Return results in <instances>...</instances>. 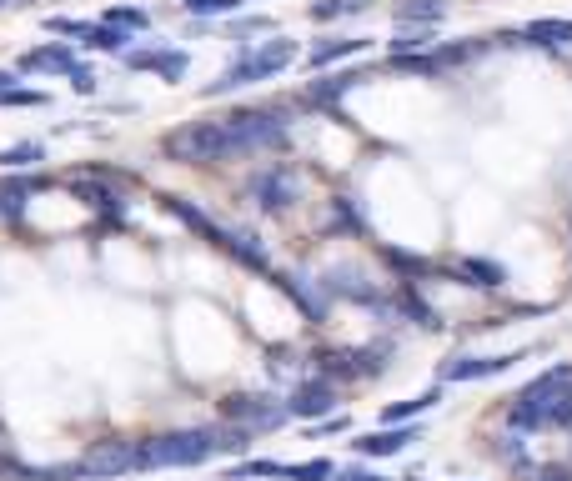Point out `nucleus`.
I'll use <instances>...</instances> for the list:
<instances>
[{
	"mask_svg": "<svg viewBox=\"0 0 572 481\" xmlns=\"http://www.w3.org/2000/svg\"><path fill=\"white\" fill-rule=\"evenodd\" d=\"M246 431H221V426H201V431H171V436H151L141 441V471L151 466H201L216 451H241Z\"/></svg>",
	"mask_w": 572,
	"mask_h": 481,
	"instance_id": "obj_1",
	"label": "nucleus"
},
{
	"mask_svg": "<svg viewBox=\"0 0 572 481\" xmlns=\"http://www.w3.org/2000/svg\"><path fill=\"white\" fill-rule=\"evenodd\" d=\"M11 81H16L11 71H0V91H11Z\"/></svg>",
	"mask_w": 572,
	"mask_h": 481,
	"instance_id": "obj_32",
	"label": "nucleus"
},
{
	"mask_svg": "<svg viewBox=\"0 0 572 481\" xmlns=\"http://www.w3.org/2000/svg\"><path fill=\"white\" fill-rule=\"evenodd\" d=\"M131 71H156L161 81H181L186 76V51H126Z\"/></svg>",
	"mask_w": 572,
	"mask_h": 481,
	"instance_id": "obj_9",
	"label": "nucleus"
},
{
	"mask_svg": "<svg viewBox=\"0 0 572 481\" xmlns=\"http://www.w3.org/2000/svg\"><path fill=\"white\" fill-rule=\"evenodd\" d=\"M226 416L246 431V426H281L292 411L276 406V401H256V396H231V401H226Z\"/></svg>",
	"mask_w": 572,
	"mask_h": 481,
	"instance_id": "obj_7",
	"label": "nucleus"
},
{
	"mask_svg": "<svg viewBox=\"0 0 572 481\" xmlns=\"http://www.w3.org/2000/svg\"><path fill=\"white\" fill-rule=\"evenodd\" d=\"M332 476V461L327 456H317V461H302V466H292V481H327Z\"/></svg>",
	"mask_w": 572,
	"mask_h": 481,
	"instance_id": "obj_26",
	"label": "nucleus"
},
{
	"mask_svg": "<svg viewBox=\"0 0 572 481\" xmlns=\"http://www.w3.org/2000/svg\"><path fill=\"white\" fill-rule=\"evenodd\" d=\"M46 31H56V36H76V41H86L96 26H86V21H71V16H51L46 21Z\"/></svg>",
	"mask_w": 572,
	"mask_h": 481,
	"instance_id": "obj_25",
	"label": "nucleus"
},
{
	"mask_svg": "<svg viewBox=\"0 0 572 481\" xmlns=\"http://www.w3.org/2000/svg\"><path fill=\"white\" fill-rule=\"evenodd\" d=\"M246 0H186V16H226V11H241Z\"/></svg>",
	"mask_w": 572,
	"mask_h": 481,
	"instance_id": "obj_22",
	"label": "nucleus"
},
{
	"mask_svg": "<svg viewBox=\"0 0 572 481\" xmlns=\"http://www.w3.org/2000/svg\"><path fill=\"white\" fill-rule=\"evenodd\" d=\"M337 481H387V476H372V471H357V466H352V471H342Z\"/></svg>",
	"mask_w": 572,
	"mask_h": 481,
	"instance_id": "obj_31",
	"label": "nucleus"
},
{
	"mask_svg": "<svg viewBox=\"0 0 572 481\" xmlns=\"http://www.w3.org/2000/svg\"><path fill=\"white\" fill-rule=\"evenodd\" d=\"M442 401V391H422V396H412V401H397V406H387V426H407V416H422V411H432Z\"/></svg>",
	"mask_w": 572,
	"mask_h": 481,
	"instance_id": "obj_17",
	"label": "nucleus"
},
{
	"mask_svg": "<svg viewBox=\"0 0 572 481\" xmlns=\"http://www.w3.org/2000/svg\"><path fill=\"white\" fill-rule=\"evenodd\" d=\"M251 191H256V201H261V211H281V206H292V191H297V181H292V171H261L256 181H251Z\"/></svg>",
	"mask_w": 572,
	"mask_h": 481,
	"instance_id": "obj_8",
	"label": "nucleus"
},
{
	"mask_svg": "<svg viewBox=\"0 0 572 481\" xmlns=\"http://www.w3.org/2000/svg\"><path fill=\"white\" fill-rule=\"evenodd\" d=\"M166 156L171 161H226L231 156V136H226V121H186L181 131L166 136Z\"/></svg>",
	"mask_w": 572,
	"mask_h": 481,
	"instance_id": "obj_4",
	"label": "nucleus"
},
{
	"mask_svg": "<svg viewBox=\"0 0 572 481\" xmlns=\"http://www.w3.org/2000/svg\"><path fill=\"white\" fill-rule=\"evenodd\" d=\"M81 471L111 476V471H141V441H96L81 461Z\"/></svg>",
	"mask_w": 572,
	"mask_h": 481,
	"instance_id": "obj_6",
	"label": "nucleus"
},
{
	"mask_svg": "<svg viewBox=\"0 0 572 481\" xmlns=\"http://www.w3.org/2000/svg\"><path fill=\"white\" fill-rule=\"evenodd\" d=\"M246 476H292V466H281V461H241L226 471V481H246Z\"/></svg>",
	"mask_w": 572,
	"mask_h": 481,
	"instance_id": "obj_20",
	"label": "nucleus"
},
{
	"mask_svg": "<svg viewBox=\"0 0 572 481\" xmlns=\"http://www.w3.org/2000/svg\"><path fill=\"white\" fill-rule=\"evenodd\" d=\"M357 51H367V41H322V46H312V71H322V66H332V61H342V56H357Z\"/></svg>",
	"mask_w": 572,
	"mask_h": 481,
	"instance_id": "obj_16",
	"label": "nucleus"
},
{
	"mask_svg": "<svg viewBox=\"0 0 572 481\" xmlns=\"http://www.w3.org/2000/svg\"><path fill=\"white\" fill-rule=\"evenodd\" d=\"M86 46H91V51H106V56H116V51H126V46H131V31H121V26H106V21H101V26L86 36Z\"/></svg>",
	"mask_w": 572,
	"mask_h": 481,
	"instance_id": "obj_18",
	"label": "nucleus"
},
{
	"mask_svg": "<svg viewBox=\"0 0 572 481\" xmlns=\"http://www.w3.org/2000/svg\"><path fill=\"white\" fill-rule=\"evenodd\" d=\"M412 441H417V426H387V431L362 436L357 451H362V456H397V451H407Z\"/></svg>",
	"mask_w": 572,
	"mask_h": 481,
	"instance_id": "obj_12",
	"label": "nucleus"
},
{
	"mask_svg": "<svg viewBox=\"0 0 572 481\" xmlns=\"http://www.w3.org/2000/svg\"><path fill=\"white\" fill-rule=\"evenodd\" d=\"M31 161H46V146L26 141V146H16V151H6V156H0V166H31Z\"/></svg>",
	"mask_w": 572,
	"mask_h": 481,
	"instance_id": "obj_24",
	"label": "nucleus"
},
{
	"mask_svg": "<svg viewBox=\"0 0 572 481\" xmlns=\"http://www.w3.org/2000/svg\"><path fill=\"white\" fill-rule=\"evenodd\" d=\"M297 61V41H286V36H276V41H266V46H256V51H241L211 86H206V96H226V91H236V86H251V81H266V76H276V71H286Z\"/></svg>",
	"mask_w": 572,
	"mask_h": 481,
	"instance_id": "obj_2",
	"label": "nucleus"
},
{
	"mask_svg": "<svg viewBox=\"0 0 572 481\" xmlns=\"http://www.w3.org/2000/svg\"><path fill=\"white\" fill-rule=\"evenodd\" d=\"M567 386H572V366H552V371H542V376L512 401L507 421L522 426V431L552 426V421H557V406H562V396H567Z\"/></svg>",
	"mask_w": 572,
	"mask_h": 481,
	"instance_id": "obj_3",
	"label": "nucleus"
},
{
	"mask_svg": "<svg viewBox=\"0 0 572 481\" xmlns=\"http://www.w3.org/2000/svg\"><path fill=\"white\" fill-rule=\"evenodd\" d=\"M332 406H337L332 381H307V386H297L292 401H286V411H292V416H327Z\"/></svg>",
	"mask_w": 572,
	"mask_h": 481,
	"instance_id": "obj_11",
	"label": "nucleus"
},
{
	"mask_svg": "<svg viewBox=\"0 0 572 481\" xmlns=\"http://www.w3.org/2000/svg\"><path fill=\"white\" fill-rule=\"evenodd\" d=\"M532 481H572V471H567V466H542Z\"/></svg>",
	"mask_w": 572,
	"mask_h": 481,
	"instance_id": "obj_30",
	"label": "nucleus"
},
{
	"mask_svg": "<svg viewBox=\"0 0 572 481\" xmlns=\"http://www.w3.org/2000/svg\"><path fill=\"white\" fill-rule=\"evenodd\" d=\"M106 26H121V31H146V16H141V11H106Z\"/></svg>",
	"mask_w": 572,
	"mask_h": 481,
	"instance_id": "obj_29",
	"label": "nucleus"
},
{
	"mask_svg": "<svg viewBox=\"0 0 572 481\" xmlns=\"http://www.w3.org/2000/svg\"><path fill=\"white\" fill-rule=\"evenodd\" d=\"M46 91H0V106H46Z\"/></svg>",
	"mask_w": 572,
	"mask_h": 481,
	"instance_id": "obj_28",
	"label": "nucleus"
},
{
	"mask_svg": "<svg viewBox=\"0 0 572 481\" xmlns=\"http://www.w3.org/2000/svg\"><path fill=\"white\" fill-rule=\"evenodd\" d=\"M357 81H362L357 71H342V76H327L322 86H312V101H322V106H332V101H342V96H347V91H352Z\"/></svg>",
	"mask_w": 572,
	"mask_h": 481,
	"instance_id": "obj_19",
	"label": "nucleus"
},
{
	"mask_svg": "<svg viewBox=\"0 0 572 481\" xmlns=\"http://www.w3.org/2000/svg\"><path fill=\"white\" fill-rule=\"evenodd\" d=\"M432 41V31H402L397 41H392V56H412V51H422Z\"/></svg>",
	"mask_w": 572,
	"mask_h": 481,
	"instance_id": "obj_27",
	"label": "nucleus"
},
{
	"mask_svg": "<svg viewBox=\"0 0 572 481\" xmlns=\"http://www.w3.org/2000/svg\"><path fill=\"white\" fill-rule=\"evenodd\" d=\"M522 41H527V46L562 51V46H572V21H532V26L522 31Z\"/></svg>",
	"mask_w": 572,
	"mask_h": 481,
	"instance_id": "obj_13",
	"label": "nucleus"
},
{
	"mask_svg": "<svg viewBox=\"0 0 572 481\" xmlns=\"http://www.w3.org/2000/svg\"><path fill=\"white\" fill-rule=\"evenodd\" d=\"M362 6H367V0H317L312 16H317V21H337V16H352V11H362Z\"/></svg>",
	"mask_w": 572,
	"mask_h": 481,
	"instance_id": "obj_21",
	"label": "nucleus"
},
{
	"mask_svg": "<svg viewBox=\"0 0 572 481\" xmlns=\"http://www.w3.org/2000/svg\"><path fill=\"white\" fill-rule=\"evenodd\" d=\"M517 356H457L442 366V381H482V376H497L507 371Z\"/></svg>",
	"mask_w": 572,
	"mask_h": 481,
	"instance_id": "obj_10",
	"label": "nucleus"
},
{
	"mask_svg": "<svg viewBox=\"0 0 572 481\" xmlns=\"http://www.w3.org/2000/svg\"><path fill=\"white\" fill-rule=\"evenodd\" d=\"M221 121H226V136H231V156L276 146L281 131H286V121L276 111H236V116H221Z\"/></svg>",
	"mask_w": 572,
	"mask_h": 481,
	"instance_id": "obj_5",
	"label": "nucleus"
},
{
	"mask_svg": "<svg viewBox=\"0 0 572 481\" xmlns=\"http://www.w3.org/2000/svg\"><path fill=\"white\" fill-rule=\"evenodd\" d=\"M462 271L467 276H477V286H502V266H492V261H462Z\"/></svg>",
	"mask_w": 572,
	"mask_h": 481,
	"instance_id": "obj_23",
	"label": "nucleus"
},
{
	"mask_svg": "<svg viewBox=\"0 0 572 481\" xmlns=\"http://www.w3.org/2000/svg\"><path fill=\"white\" fill-rule=\"evenodd\" d=\"M397 21H402V26L427 31V26H437V21H442V0H402V6H397Z\"/></svg>",
	"mask_w": 572,
	"mask_h": 481,
	"instance_id": "obj_15",
	"label": "nucleus"
},
{
	"mask_svg": "<svg viewBox=\"0 0 572 481\" xmlns=\"http://www.w3.org/2000/svg\"><path fill=\"white\" fill-rule=\"evenodd\" d=\"M21 71H36V76H41V71H66V76H71V71H81V66H76V56H71L66 46H41V51H31V56L21 61Z\"/></svg>",
	"mask_w": 572,
	"mask_h": 481,
	"instance_id": "obj_14",
	"label": "nucleus"
}]
</instances>
